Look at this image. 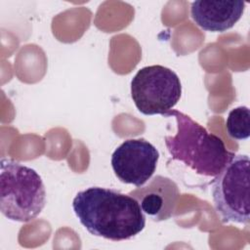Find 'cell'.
<instances>
[{
    "mask_svg": "<svg viewBox=\"0 0 250 250\" xmlns=\"http://www.w3.org/2000/svg\"><path fill=\"white\" fill-rule=\"evenodd\" d=\"M72 209L91 234L112 241L133 238L146 227L139 202L111 188L91 187L79 191L72 200Z\"/></svg>",
    "mask_w": 250,
    "mask_h": 250,
    "instance_id": "1",
    "label": "cell"
},
{
    "mask_svg": "<svg viewBox=\"0 0 250 250\" xmlns=\"http://www.w3.org/2000/svg\"><path fill=\"white\" fill-rule=\"evenodd\" d=\"M163 116H173L177 122L176 134L164 139L171 157L198 175L216 177L233 154L226 148L223 140L182 111L171 109Z\"/></svg>",
    "mask_w": 250,
    "mask_h": 250,
    "instance_id": "2",
    "label": "cell"
},
{
    "mask_svg": "<svg viewBox=\"0 0 250 250\" xmlns=\"http://www.w3.org/2000/svg\"><path fill=\"white\" fill-rule=\"evenodd\" d=\"M46 204L42 178L32 168L9 158L0 161V210L9 220L27 223Z\"/></svg>",
    "mask_w": 250,
    "mask_h": 250,
    "instance_id": "3",
    "label": "cell"
},
{
    "mask_svg": "<svg viewBox=\"0 0 250 250\" xmlns=\"http://www.w3.org/2000/svg\"><path fill=\"white\" fill-rule=\"evenodd\" d=\"M249 157L232 154L212 182L214 207L224 223L249 225Z\"/></svg>",
    "mask_w": 250,
    "mask_h": 250,
    "instance_id": "4",
    "label": "cell"
},
{
    "mask_svg": "<svg viewBox=\"0 0 250 250\" xmlns=\"http://www.w3.org/2000/svg\"><path fill=\"white\" fill-rule=\"evenodd\" d=\"M182 84L172 69L148 65L138 70L131 81V97L138 110L145 115H164L180 101Z\"/></svg>",
    "mask_w": 250,
    "mask_h": 250,
    "instance_id": "5",
    "label": "cell"
},
{
    "mask_svg": "<svg viewBox=\"0 0 250 250\" xmlns=\"http://www.w3.org/2000/svg\"><path fill=\"white\" fill-rule=\"evenodd\" d=\"M159 151L146 139L124 141L112 153L111 166L124 184L144 186L156 170Z\"/></svg>",
    "mask_w": 250,
    "mask_h": 250,
    "instance_id": "6",
    "label": "cell"
},
{
    "mask_svg": "<svg viewBox=\"0 0 250 250\" xmlns=\"http://www.w3.org/2000/svg\"><path fill=\"white\" fill-rule=\"evenodd\" d=\"M128 194L139 202L145 215L154 222H162L174 215L180 190L173 180L156 175L146 185L131 190Z\"/></svg>",
    "mask_w": 250,
    "mask_h": 250,
    "instance_id": "7",
    "label": "cell"
},
{
    "mask_svg": "<svg viewBox=\"0 0 250 250\" xmlns=\"http://www.w3.org/2000/svg\"><path fill=\"white\" fill-rule=\"evenodd\" d=\"M244 10L242 1L197 0L190 5V17L203 30L225 32L240 20Z\"/></svg>",
    "mask_w": 250,
    "mask_h": 250,
    "instance_id": "8",
    "label": "cell"
},
{
    "mask_svg": "<svg viewBox=\"0 0 250 250\" xmlns=\"http://www.w3.org/2000/svg\"><path fill=\"white\" fill-rule=\"evenodd\" d=\"M227 132L234 140H246L250 136V111L241 105L232 108L226 121Z\"/></svg>",
    "mask_w": 250,
    "mask_h": 250,
    "instance_id": "9",
    "label": "cell"
}]
</instances>
